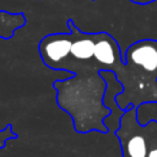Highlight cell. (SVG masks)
Instances as JSON below:
<instances>
[{
	"mask_svg": "<svg viewBox=\"0 0 157 157\" xmlns=\"http://www.w3.org/2000/svg\"><path fill=\"white\" fill-rule=\"evenodd\" d=\"M125 63H129L142 71L145 77L157 85V40L141 39L131 44L125 54Z\"/></svg>",
	"mask_w": 157,
	"mask_h": 157,
	"instance_id": "obj_1",
	"label": "cell"
},
{
	"mask_svg": "<svg viewBox=\"0 0 157 157\" xmlns=\"http://www.w3.org/2000/svg\"><path fill=\"white\" fill-rule=\"evenodd\" d=\"M93 58L105 66H124L120 64V50L117 42L105 33H101L96 37L94 55Z\"/></svg>",
	"mask_w": 157,
	"mask_h": 157,
	"instance_id": "obj_2",
	"label": "cell"
},
{
	"mask_svg": "<svg viewBox=\"0 0 157 157\" xmlns=\"http://www.w3.org/2000/svg\"><path fill=\"white\" fill-rule=\"evenodd\" d=\"M72 42L64 37H52L42 45L43 55L52 63H59L71 52Z\"/></svg>",
	"mask_w": 157,
	"mask_h": 157,
	"instance_id": "obj_3",
	"label": "cell"
},
{
	"mask_svg": "<svg viewBox=\"0 0 157 157\" xmlns=\"http://www.w3.org/2000/svg\"><path fill=\"white\" fill-rule=\"evenodd\" d=\"M94 45H96V37H85L80 38L72 42L71 44V52L76 59L80 60H87L91 59L94 55Z\"/></svg>",
	"mask_w": 157,
	"mask_h": 157,
	"instance_id": "obj_4",
	"label": "cell"
},
{
	"mask_svg": "<svg viewBox=\"0 0 157 157\" xmlns=\"http://www.w3.org/2000/svg\"><path fill=\"white\" fill-rule=\"evenodd\" d=\"M144 131L147 142L146 157H157V121H148L146 125H144Z\"/></svg>",
	"mask_w": 157,
	"mask_h": 157,
	"instance_id": "obj_5",
	"label": "cell"
},
{
	"mask_svg": "<svg viewBox=\"0 0 157 157\" xmlns=\"http://www.w3.org/2000/svg\"><path fill=\"white\" fill-rule=\"evenodd\" d=\"M131 1L137 4V5H148L151 2H155L156 0H131Z\"/></svg>",
	"mask_w": 157,
	"mask_h": 157,
	"instance_id": "obj_6",
	"label": "cell"
}]
</instances>
